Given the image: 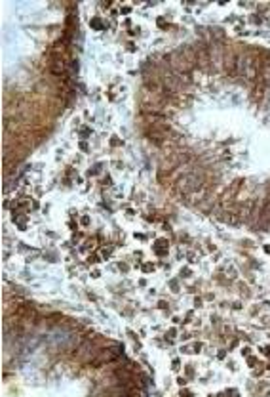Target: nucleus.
Returning a JSON list of instances; mask_svg holds the SVG:
<instances>
[{
	"label": "nucleus",
	"mask_w": 270,
	"mask_h": 397,
	"mask_svg": "<svg viewBox=\"0 0 270 397\" xmlns=\"http://www.w3.org/2000/svg\"><path fill=\"white\" fill-rule=\"evenodd\" d=\"M49 71H52V75L61 76L63 73H65V63H63L59 58H57V59H52V61H49Z\"/></svg>",
	"instance_id": "f03ea898"
},
{
	"label": "nucleus",
	"mask_w": 270,
	"mask_h": 397,
	"mask_svg": "<svg viewBox=\"0 0 270 397\" xmlns=\"http://www.w3.org/2000/svg\"><path fill=\"white\" fill-rule=\"evenodd\" d=\"M183 397H192V395H190L188 392H183Z\"/></svg>",
	"instance_id": "7ed1b4c3"
},
{
	"label": "nucleus",
	"mask_w": 270,
	"mask_h": 397,
	"mask_svg": "<svg viewBox=\"0 0 270 397\" xmlns=\"http://www.w3.org/2000/svg\"><path fill=\"white\" fill-rule=\"evenodd\" d=\"M265 353H266V355H270V347H266V351H265Z\"/></svg>",
	"instance_id": "20e7f679"
},
{
	"label": "nucleus",
	"mask_w": 270,
	"mask_h": 397,
	"mask_svg": "<svg viewBox=\"0 0 270 397\" xmlns=\"http://www.w3.org/2000/svg\"><path fill=\"white\" fill-rule=\"evenodd\" d=\"M236 67L241 71V76H244V80L251 82V80H255V79H259L262 63H259L255 55H245L244 59H240V58H238Z\"/></svg>",
	"instance_id": "f257e3e1"
},
{
	"label": "nucleus",
	"mask_w": 270,
	"mask_h": 397,
	"mask_svg": "<svg viewBox=\"0 0 270 397\" xmlns=\"http://www.w3.org/2000/svg\"><path fill=\"white\" fill-rule=\"evenodd\" d=\"M268 88H270V86H268Z\"/></svg>",
	"instance_id": "39448f33"
}]
</instances>
